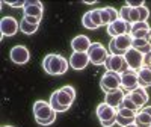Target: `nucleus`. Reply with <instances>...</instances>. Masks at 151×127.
<instances>
[{
  "label": "nucleus",
  "mask_w": 151,
  "mask_h": 127,
  "mask_svg": "<svg viewBox=\"0 0 151 127\" xmlns=\"http://www.w3.org/2000/svg\"><path fill=\"white\" fill-rule=\"evenodd\" d=\"M70 67V61H67L64 56L56 55V53H50L44 58L42 61V68L47 74L50 76H62L68 71Z\"/></svg>",
  "instance_id": "2"
},
{
  "label": "nucleus",
  "mask_w": 151,
  "mask_h": 127,
  "mask_svg": "<svg viewBox=\"0 0 151 127\" xmlns=\"http://www.w3.org/2000/svg\"><path fill=\"white\" fill-rule=\"evenodd\" d=\"M42 11H44V6L41 2L38 0H27L24 2V6H23V17H33V18H38V20H42Z\"/></svg>",
  "instance_id": "11"
},
{
  "label": "nucleus",
  "mask_w": 151,
  "mask_h": 127,
  "mask_svg": "<svg viewBox=\"0 0 151 127\" xmlns=\"http://www.w3.org/2000/svg\"><path fill=\"white\" fill-rule=\"evenodd\" d=\"M9 58L14 64H17V65H24V64H27L29 59H30L29 48L24 47V45H14L9 52Z\"/></svg>",
  "instance_id": "10"
},
{
  "label": "nucleus",
  "mask_w": 151,
  "mask_h": 127,
  "mask_svg": "<svg viewBox=\"0 0 151 127\" xmlns=\"http://www.w3.org/2000/svg\"><path fill=\"white\" fill-rule=\"evenodd\" d=\"M91 17L95 23L97 27H101L103 23H101V15H100V9H91Z\"/></svg>",
  "instance_id": "29"
},
{
  "label": "nucleus",
  "mask_w": 151,
  "mask_h": 127,
  "mask_svg": "<svg viewBox=\"0 0 151 127\" xmlns=\"http://www.w3.org/2000/svg\"><path fill=\"white\" fill-rule=\"evenodd\" d=\"M125 127H137V126H136V124L133 123V124H130V126H125Z\"/></svg>",
  "instance_id": "37"
},
{
  "label": "nucleus",
  "mask_w": 151,
  "mask_h": 127,
  "mask_svg": "<svg viewBox=\"0 0 151 127\" xmlns=\"http://www.w3.org/2000/svg\"><path fill=\"white\" fill-rule=\"evenodd\" d=\"M23 20H26L27 23H32V24H40V23H41V20L33 18V17H23Z\"/></svg>",
  "instance_id": "32"
},
{
  "label": "nucleus",
  "mask_w": 151,
  "mask_h": 127,
  "mask_svg": "<svg viewBox=\"0 0 151 127\" xmlns=\"http://www.w3.org/2000/svg\"><path fill=\"white\" fill-rule=\"evenodd\" d=\"M116 123L121 126V127H125V126H130L134 123V118H129V117H122L119 113H116Z\"/></svg>",
  "instance_id": "28"
},
{
  "label": "nucleus",
  "mask_w": 151,
  "mask_h": 127,
  "mask_svg": "<svg viewBox=\"0 0 151 127\" xmlns=\"http://www.w3.org/2000/svg\"><path fill=\"white\" fill-rule=\"evenodd\" d=\"M6 3L9 6H12V8H20V6L23 8L24 6V2H6Z\"/></svg>",
  "instance_id": "33"
},
{
  "label": "nucleus",
  "mask_w": 151,
  "mask_h": 127,
  "mask_svg": "<svg viewBox=\"0 0 151 127\" xmlns=\"http://www.w3.org/2000/svg\"><path fill=\"white\" fill-rule=\"evenodd\" d=\"M88 56L89 61L94 65H104L106 59L109 58V52L106 50V47L100 43H92L89 50H88Z\"/></svg>",
  "instance_id": "6"
},
{
  "label": "nucleus",
  "mask_w": 151,
  "mask_h": 127,
  "mask_svg": "<svg viewBox=\"0 0 151 127\" xmlns=\"http://www.w3.org/2000/svg\"><path fill=\"white\" fill-rule=\"evenodd\" d=\"M38 27H40V24H32V23H27L26 20L21 18V23H20V29L24 35H32L38 30Z\"/></svg>",
  "instance_id": "25"
},
{
  "label": "nucleus",
  "mask_w": 151,
  "mask_h": 127,
  "mask_svg": "<svg viewBox=\"0 0 151 127\" xmlns=\"http://www.w3.org/2000/svg\"><path fill=\"white\" fill-rule=\"evenodd\" d=\"M74 100H76V89L70 85H65V86L59 88L58 91L52 92L48 103L53 108L55 112L62 113V112H67L71 108Z\"/></svg>",
  "instance_id": "1"
},
{
  "label": "nucleus",
  "mask_w": 151,
  "mask_h": 127,
  "mask_svg": "<svg viewBox=\"0 0 151 127\" xmlns=\"http://www.w3.org/2000/svg\"><path fill=\"white\" fill-rule=\"evenodd\" d=\"M100 88L101 91L106 94L109 91L118 89L121 88V74L115 73V71H106L101 76V80H100Z\"/></svg>",
  "instance_id": "7"
},
{
  "label": "nucleus",
  "mask_w": 151,
  "mask_h": 127,
  "mask_svg": "<svg viewBox=\"0 0 151 127\" xmlns=\"http://www.w3.org/2000/svg\"><path fill=\"white\" fill-rule=\"evenodd\" d=\"M147 40H148V43L151 44V29H150V32H148V38H147Z\"/></svg>",
  "instance_id": "36"
},
{
  "label": "nucleus",
  "mask_w": 151,
  "mask_h": 127,
  "mask_svg": "<svg viewBox=\"0 0 151 127\" xmlns=\"http://www.w3.org/2000/svg\"><path fill=\"white\" fill-rule=\"evenodd\" d=\"M100 15H101V23L103 26H109L110 23L119 20V11L112 8V6H106L100 9Z\"/></svg>",
  "instance_id": "21"
},
{
  "label": "nucleus",
  "mask_w": 151,
  "mask_h": 127,
  "mask_svg": "<svg viewBox=\"0 0 151 127\" xmlns=\"http://www.w3.org/2000/svg\"><path fill=\"white\" fill-rule=\"evenodd\" d=\"M125 6H129V8H141V6H144V2L142 0H129V2L125 3Z\"/></svg>",
  "instance_id": "31"
},
{
  "label": "nucleus",
  "mask_w": 151,
  "mask_h": 127,
  "mask_svg": "<svg viewBox=\"0 0 151 127\" xmlns=\"http://www.w3.org/2000/svg\"><path fill=\"white\" fill-rule=\"evenodd\" d=\"M20 29V23L14 17H3L0 20V30H2V38L5 36H14Z\"/></svg>",
  "instance_id": "14"
},
{
  "label": "nucleus",
  "mask_w": 151,
  "mask_h": 127,
  "mask_svg": "<svg viewBox=\"0 0 151 127\" xmlns=\"http://www.w3.org/2000/svg\"><path fill=\"white\" fill-rule=\"evenodd\" d=\"M137 80H139V86H142V88L151 86V67L144 65L137 71Z\"/></svg>",
  "instance_id": "22"
},
{
  "label": "nucleus",
  "mask_w": 151,
  "mask_h": 127,
  "mask_svg": "<svg viewBox=\"0 0 151 127\" xmlns=\"http://www.w3.org/2000/svg\"><path fill=\"white\" fill-rule=\"evenodd\" d=\"M150 29L151 27L148 26V21H137V23L132 24L130 36L133 38V40H147Z\"/></svg>",
  "instance_id": "16"
},
{
  "label": "nucleus",
  "mask_w": 151,
  "mask_h": 127,
  "mask_svg": "<svg viewBox=\"0 0 151 127\" xmlns=\"http://www.w3.org/2000/svg\"><path fill=\"white\" fill-rule=\"evenodd\" d=\"M132 47L137 52H141L144 56H147L148 53H151V44L148 43V40H133Z\"/></svg>",
  "instance_id": "24"
},
{
  "label": "nucleus",
  "mask_w": 151,
  "mask_h": 127,
  "mask_svg": "<svg viewBox=\"0 0 151 127\" xmlns=\"http://www.w3.org/2000/svg\"><path fill=\"white\" fill-rule=\"evenodd\" d=\"M145 65L151 67V53H148V55L145 56Z\"/></svg>",
  "instance_id": "34"
},
{
  "label": "nucleus",
  "mask_w": 151,
  "mask_h": 127,
  "mask_svg": "<svg viewBox=\"0 0 151 127\" xmlns=\"http://www.w3.org/2000/svg\"><path fill=\"white\" fill-rule=\"evenodd\" d=\"M3 127H12V126H3Z\"/></svg>",
  "instance_id": "38"
},
{
  "label": "nucleus",
  "mask_w": 151,
  "mask_h": 127,
  "mask_svg": "<svg viewBox=\"0 0 151 127\" xmlns=\"http://www.w3.org/2000/svg\"><path fill=\"white\" fill-rule=\"evenodd\" d=\"M104 67L107 71H115L118 74H122L124 71L129 70L124 56H116V55H109V58L104 62Z\"/></svg>",
  "instance_id": "9"
},
{
  "label": "nucleus",
  "mask_w": 151,
  "mask_h": 127,
  "mask_svg": "<svg viewBox=\"0 0 151 127\" xmlns=\"http://www.w3.org/2000/svg\"><path fill=\"white\" fill-rule=\"evenodd\" d=\"M119 18L124 20V21H127L129 24H134L137 21H141L137 8H129V6H122L119 9Z\"/></svg>",
  "instance_id": "20"
},
{
  "label": "nucleus",
  "mask_w": 151,
  "mask_h": 127,
  "mask_svg": "<svg viewBox=\"0 0 151 127\" xmlns=\"http://www.w3.org/2000/svg\"><path fill=\"white\" fill-rule=\"evenodd\" d=\"M33 117H35V121L40 126H50L55 123L58 112L53 110V108L50 106L48 101L38 100L33 103Z\"/></svg>",
  "instance_id": "3"
},
{
  "label": "nucleus",
  "mask_w": 151,
  "mask_h": 127,
  "mask_svg": "<svg viewBox=\"0 0 151 127\" xmlns=\"http://www.w3.org/2000/svg\"><path fill=\"white\" fill-rule=\"evenodd\" d=\"M89 56L88 53H77V52H73V55L70 56V67L74 70H83L88 67L89 64Z\"/></svg>",
  "instance_id": "19"
},
{
  "label": "nucleus",
  "mask_w": 151,
  "mask_h": 127,
  "mask_svg": "<svg viewBox=\"0 0 151 127\" xmlns=\"http://www.w3.org/2000/svg\"><path fill=\"white\" fill-rule=\"evenodd\" d=\"M132 44H133V38L130 35H122V36L112 38L110 43H109V52H110V55L124 56L132 48Z\"/></svg>",
  "instance_id": "4"
},
{
  "label": "nucleus",
  "mask_w": 151,
  "mask_h": 127,
  "mask_svg": "<svg viewBox=\"0 0 151 127\" xmlns=\"http://www.w3.org/2000/svg\"><path fill=\"white\" fill-rule=\"evenodd\" d=\"M142 110H144V112H147L148 115H151V106H144V108H142Z\"/></svg>",
  "instance_id": "35"
},
{
  "label": "nucleus",
  "mask_w": 151,
  "mask_h": 127,
  "mask_svg": "<svg viewBox=\"0 0 151 127\" xmlns=\"http://www.w3.org/2000/svg\"><path fill=\"white\" fill-rule=\"evenodd\" d=\"M91 44H92L91 40L86 35H77V36L73 38L71 48H73V52H77V53H88Z\"/></svg>",
  "instance_id": "18"
},
{
  "label": "nucleus",
  "mask_w": 151,
  "mask_h": 127,
  "mask_svg": "<svg viewBox=\"0 0 151 127\" xmlns=\"http://www.w3.org/2000/svg\"><path fill=\"white\" fill-rule=\"evenodd\" d=\"M130 30H132V24H129L127 21L124 20H116L110 23L107 26V33L112 36V38H116V36H122V35H130Z\"/></svg>",
  "instance_id": "13"
},
{
  "label": "nucleus",
  "mask_w": 151,
  "mask_h": 127,
  "mask_svg": "<svg viewBox=\"0 0 151 127\" xmlns=\"http://www.w3.org/2000/svg\"><path fill=\"white\" fill-rule=\"evenodd\" d=\"M134 124L137 127H151V115H148L147 112H144L142 109H139V110H137V113H136Z\"/></svg>",
  "instance_id": "23"
},
{
  "label": "nucleus",
  "mask_w": 151,
  "mask_h": 127,
  "mask_svg": "<svg viewBox=\"0 0 151 127\" xmlns=\"http://www.w3.org/2000/svg\"><path fill=\"white\" fill-rule=\"evenodd\" d=\"M137 11H139V18H141V21H147L148 17H150L148 8H145V5H144V6H141V8H137Z\"/></svg>",
  "instance_id": "30"
},
{
  "label": "nucleus",
  "mask_w": 151,
  "mask_h": 127,
  "mask_svg": "<svg viewBox=\"0 0 151 127\" xmlns=\"http://www.w3.org/2000/svg\"><path fill=\"white\" fill-rule=\"evenodd\" d=\"M127 95L133 100V103L139 108V109H142V108L148 103V98H150V95H148V92H147V88H142V86H137L134 91L129 92Z\"/></svg>",
  "instance_id": "17"
},
{
  "label": "nucleus",
  "mask_w": 151,
  "mask_h": 127,
  "mask_svg": "<svg viewBox=\"0 0 151 127\" xmlns=\"http://www.w3.org/2000/svg\"><path fill=\"white\" fill-rule=\"evenodd\" d=\"M124 97H125V91L122 89V88H118V89H113V91H109V92L104 94V103L118 109L122 103Z\"/></svg>",
  "instance_id": "15"
},
{
  "label": "nucleus",
  "mask_w": 151,
  "mask_h": 127,
  "mask_svg": "<svg viewBox=\"0 0 151 127\" xmlns=\"http://www.w3.org/2000/svg\"><path fill=\"white\" fill-rule=\"evenodd\" d=\"M139 86V80H137V71L127 70L121 74V88L127 92L134 91Z\"/></svg>",
  "instance_id": "12"
},
{
  "label": "nucleus",
  "mask_w": 151,
  "mask_h": 127,
  "mask_svg": "<svg viewBox=\"0 0 151 127\" xmlns=\"http://www.w3.org/2000/svg\"><path fill=\"white\" fill-rule=\"evenodd\" d=\"M124 59H125V62H127L129 70H133V71H139L145 65V56L141 52L134 50L133 47L124 55Z\"/></svg>",
  "instance_id": "8"
},
{
  "label": "nucleus",
  "mask_w": 151,
  "mask_h": 127,
  "mask_svg": "<svg viewBox=\"0 0 151 127\" xmlns=\"http://www.w3.org/2000/svg\"><path fill=\"white\" fill-rule=\"evenodd\" d=\"M95 113L103 127H112L116 123V109L109 106L107 103H100L95 109Z\"/></svg>",
  "instance_id": "5"
},
{
  "label": "nucleus",
  "mask_w": 151,
  "mask_h": 127,
  "mask_svg": "<svg viewBox=\"0 0 151 127\" xmlns=\"http://www.w3.org/2000/svg\"><path fill=\"white\" fill-rule=\"evenodd\" d=\"M82 26H83L85 29H89V30L98 29V27L95 26L92 17H91V11H88V12H85V14H83V17H82Z\"/></svg>",
  "instance_id": "26"
},
{
  "label": "nucleus",
  "mask_w": 151,
  "mask_h": 127,
  "mask_svg": "<svg viewBox=\"0 0 151 127\" xmlns=\"http://www.w3.org/2000/svg\"><path fill=\"white\" fill-rule=\"evenodd\" d=\"M119 108H125V109H130V110H134V112L139 110V108L133 103V100H132L127 94H125V97H124V100H122V103H121Z\"/></svg>",
  "instance_id": "27"
}]
</instances>
